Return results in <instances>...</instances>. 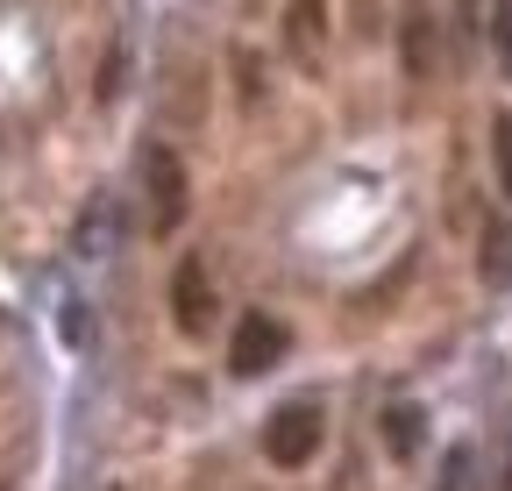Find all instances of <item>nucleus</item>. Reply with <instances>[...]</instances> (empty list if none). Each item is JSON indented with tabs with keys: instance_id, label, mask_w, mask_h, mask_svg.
<instances>
[{
	"instance_id": "423d86ee",
	"label": "nucleus",
	"mask_w": 512,
	"mask_h": 491,
	"mask_svg": "<svg viewBox=\"0 0 512 491\" xmlns=\"http://www.w3.org/2000/svg\"><path fill=\"white\" fill-rule=\"evenodd\" d=\"M491 36H498V57L512 65V0H491Z\"/></svg>"
},
{
	"instance_id": "6e6552de",
	"label": "nucleus",
	"mask_w": 512,
	"mask_h": 491,
	"mask_svg": "<svg viewBox=\"0 0 512 491\" xmlns=\"http://www.w3.org/2000/svg\"><path fill=\"white\" fill-rule=\"evenodd\" d=\"M498 491H512V463H505V484H498Z\"/></svg>"
},
{
	"instance_id": "0eeeda50",
	"label": "nucleus",
	"mask_w": 512,
	"mask_h": 491,
	"mask_svg": "<svg viewBox=\"0 0 512 491\" xmlns=\"http://www.w3.org/2000/svg\"><path fill=\"white\" fill-rule=\"evenodd\" d=\"M498 178H505V193H512V114L498 121Z\"/></svg>"
},
{
	"instance_id": "f03ea898",
	"label": "nucleus",
	"mask_w": 512,
	"mask_h": 491,
	"mask_svg": "<svg viewBox=\"0 0 512 491\" xmlns=\"http://www.w3.org/2000/svg\"><path fill=\"white\" fill-rule=\"evenodd\" d=\"M285 342H292V335H285L271 314H242L235 335H228V371H235V378H264L271 363L285 356Z\"/></svg>"
},
{
	"instance_id": "7ed1b4c3",
	"label": "nucleus",
	"mask_w": 512,
	"mask_h": 491,
	"mask_svg": "<svg viewBox=\"0 0 512 491\" xmlns=\"http://www.w3.org/2000/svg\"><path fill=\"white\" fill-rule=\"evenodd\" d=\"M313 449H320V413H313L306 399H299V406H278L271 427H264V456H271L278 470H299Z\"/></svg>"
},
{
	"instance_id": "f257e3e1",
	"label": "nucleus",
	"mask_w": 512,
	"mask_h": 491,
	"mask_svg": "<svg viewBox=\"0 0 512 491\" xmlns=\"http://www.w3.org/2000/svg\"><path fill=\"white\" fill-rule=\"evenodd\" d=\"M143 186H150V235H171L185 221V164L164 143L143 150Z\"/></svg>"
},
{
	"instance_id": "39448f33",
	"label": "nucleus",
	"mask_w": 512,
	"mask_h": 491,
	"mask_svg": "<svg viewBox=\"0 0 512 491\" xmlns=\"http://www.w3.org/2000/svg\"><path fill=\"white\" fill-rule=\"evenodd\" d=\"M384 442H392L399 456H413V449H420V413L392 406V413H384Z\"/></svg>"
},
{
	"instance_id": "20e7f679",
	"label": "nucleus",
	"mask_w": 512,
	"mask_h": 491,
	"mask_svg": "<svg viewBox=\"0 0 512 491\" xmlns=\"http://www.w3.org/2000/svg\"><path fill=\"white\" fill-rule=\"evenodd\" d=\"M171 321L185 335H207L214 328V285H207V264L200 257H185L178 278H171Z\"/></svg>"
}]
</instances>
